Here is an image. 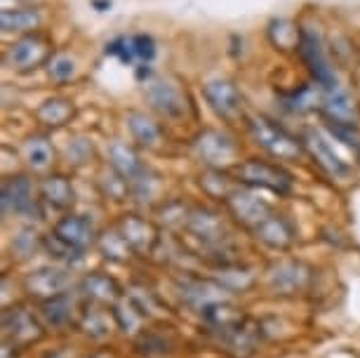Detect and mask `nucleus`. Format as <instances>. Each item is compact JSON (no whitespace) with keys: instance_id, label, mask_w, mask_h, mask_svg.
Returning <instances> with one entry per match:
<instances>
[{"instance_id":"1","label":"nucleus","mask_w":360,"mask_h":358,"mask_svg":"<svg viewBox=\"0 0 360 358\" xmlns=\"http://www.w3.org/2000/svg\"><path fill=\"white\" fill-rule=\"evenodd\" d=\"M248 125H250V132H252L257 144L276 160H297L304 151H307L302 139L292 137L285 127L274 123V120L266 116H252Z\"/></svg>"},{"instance_id":"2","label":"nucleus","mask_w":360,"mask_h":358,"mask_svg":"<svg viewBox=\"0 0 360 358\" xmlns=\"http://www.w3.org/2000/svg\"><path fill=\"white\" fill-rule=\"evenodd\" d=\"M236 179L250 188H266L278 196L292 191V174L283 170L281 165L259 158H250L245 163L236 165Z\"/></svg>"},{"instance_id":"3","label":"nucleus","mask_w":360,"mask_h":358,"mask_svg":"<svg viewBox=\"0 0 360 358\" xmlns=\"http://www.w3.org/2000/svg\"><path fill=\"white\" fill-rule=\"evenodd\" d=\"M52 57V40L40 31L26 33L10 47V64L17 71H31L43 64H50Z\"/></svg>"},{"instance_id":"4","label":"nucleus","mask_w":360,"mask_h":358,"mask_svg":"<svg viewBox=\"0 0 360 358\" xmlns=\"http://www.w3.org/2000/svg\"><path fill=\"white\" fill-rule=\"evenodd\" d=\"M297 50H299V55H302L304 64L309 66V71H311V76H314L316 83L321 85L325 92L337 90V76H335V71H332L328 57H325L323 45H321V40H318L316 33L304 29L302 36H299Z\"/></svg>"},{"instance_id":"5","label":"nucleus","mask_w":360,"mask_h":358,"mask_svg":"<svg viewBox=\"0 0 360 358\" xmlns=\"http://www.w3.org/2000/svg\"><path fill=\"white\" fill-rule=\"evenodd\" d=\"M255 191L257 188H250V186L248 188H236V191H231L229 198H226V205H229L231 215H233L243 226L252 229V231L271 215V205L262 198V196H257Z\"/></svg>"},{"instance_id":"6","label":"nucleus","mask_w":360,"mask_h":358,"mask_svg":"<svg viewBox=\"0 0 360 358\" xmlns=\"http://www.w3.org/2000/svg\"><path fill=\"white\" fill-rule=\"evenodd\" d=\"M302 141H304L307 153L314 158V163L321 167L323 172H328L330 177H346V174H349V170H351L349 163H346V160L335 151V146L325 139L323 132L309 130L307 134H304Z\"/></svg>"},{"instance_id":"7","label":"nucleus","mask_w":360,"mask_h":358,"mask_svg":"<svg viewBox=\"0 0 360 358\" xmlns=\"http://www.w3.org/2000/svg\"><path fill=\"white\" fill-rule=\"evenodd\" d=\"M311 276H314V271H311L304 262L288 260L271 269L269 286L276 295H297L309 288Z\"/></svg>"},{"instance_id":"8","label":"nucleus","mask_w":360,"mask_h":358,"mask_svg":"<svg viewBox=\"0 0 360 358\" xmlns=\"http://www.w3.org/2000/svg\"><path fill=\"white\" fill-rule=\"evenodd\" d=\"M3 328H5V340L8 347H29L36 340H40L43 328L38 326V321L33 319L31 312H26L24 307H15L3 316Z\"/></svg>"},{"instance_id":"9","label":"nucleus","mask_w":360,"mask_h":358,"mask_svg":"<svg viewBox=\"0 0 360 358\" xmlns=\"http://www.w3.org/2000/svg\"><path fill=\"white\" fill-rule=\"evenodd\" d=\"M118 231L123 234L125 243L130 245L134 255H151L155 243H158V229L151 222L139 217V215H125L118 224Z\"/></svg>"},{"instance_id":"10","label":"nucleus","mask_w":360,"mask_h":358,"mask_svg":"<svg viewBox=\"0 0 360 358\" xmlns=\"http://www.w3.org/2000/svg\"><path fill=\"white\" fill-rule=\"evenodd\" d=\"M195 151H198V156L205 160L207 165H212L214 170H219V167L233 163L238 148L233 144V139L226 137V134H221L217 130H207L200 134L198 141H195Z\"/></svg>"},{"instance_id":"11","label":"nucleus","mask_w":360,"mask_h":358,"mask_svg":"<svg viewBox=\"0 0 360 358\" xmlns=\"http://www.w3.org/2000/svg\"><path fill=\"white\" fill-rule=\"evenodd\" d=\"M202 94H205L210 109L221 118H236L243 109L240 92H238V87L233 83H229V80H210V83L202 87Z\"/></svg>"},{"instance_id":"12","label":"nucleus","mask_w":360,"mask_h":358,"mask_svg":"<svg viewBox=\"0 0 360 358\" xmlns=\"http://www.w3.org/2000/svg\"><path fill=\"white\" fill-rule=\"evenodd\" d=\"M3 210L22 215V217H31V215L38 212V200L33 198V186L24 174L12 177L3 184Z\"/></svg>"},{"instance_id":"13","label":"nucleus","mask_w":360,"mask_h":358,"mask_svg":"<svg viewBox=\"0 0 360 358\" xmlns=\"http://www.w3.org/2000/svg\"><path fill=\"white\" fill-rule=\"evenodd\" d=\"M52 234L57 236V238H62L64 243H69L71 248H76L78 252H85V250L97 241L92 219H87L85 215H66V217L57 222Z\"/></svg>"},{"instance_id":"14","label":"nucleus","mask_w":360,"mask_h":358,"mask_svg":"<svg viewBox=\"0 0 360 358\" xmlns=\"http://www.w3.org/2000/svg\"><path fill=\"white\" fill-rule=\"evenodd\" d=\"M69 274L62 271V269H52V267H43L36 269L33 274L26 276V290L38 297V300H50V297H57L66 293V286H69Z\"/></svg>"},{"instance_id":"15","label":"nucleus","mask_w":360,"mask_h":358,"mask_svg":"<svg viewBox=\"0 0 360 358\" xmlns=\"http://www.w3.org/2000/svg\"><path fill=\"white\" fill-rule=\"evenodd\" d=\"M226 288L221 283H214V281H202V279H186L179 283V295L181 300L186 304H191L200 312V309L210 307L214 302H224L226 300Z\"/></svg>"},{"instance_id":"16","label":"nucleus","mask_w":360,"mask_h":358,"mask_svg":"<svg viewBox=\"0 0 360 358\" xmlns=\"http://www.w3.org/2000/svg\"><path fill=\"white\" fill-rule=\"evenodd\" d=\"M200 316H202V323H205L210 330L219 333L221 337L231 335L243 321H245V314L238 307H233L229 300L214 302V304H210V307L200 309Z\"/></svg>"},{"instance_id":"17","label":"nucleus","mask_w":360,"mask_h":358,"mask_svg":"<svg viewBox=\"0 0 360 358\" xmlns=\"http://www.w3.org/2000/svg\"><path fill=\"white\" fill-rule=\"evenodd\" d=\"M186 229L202 245H219L226 234L221 217L212 210H193L186 217Z\"/></svg>"},{"instance_id":"18","label":"nucleus","mask_w":360,"mask_h":358,"mask_svg":"<svg viewBox=\"0 0 360 358\" xmlns=\"http://www.w3.org/2000/svg\"><path fill=\"white\" fill-rule=\"evenodd\" d=\"M146 99L151 101V106L158 113L167 118H179L184 116V97L174 85L165 83V80H155L146 87Z\"/></svg>"},{"instance_id":"19","label":"nucleus","mask_w":360,"mask_h":358,"mask_svg":"<svg viewBox=\"0 0 360 358\" xmlns=\"http://www.w3.org/2000/svg\"><path fill=\"white\" fill-rule=\"evenodd\" d=\"M255 236L264 245H269L274 250H288L292 243H295V229H292L290 219H285L283 215H274V212L255 229Z\"/></svg>"},{"instance_id":"20","label":"nucleus","mask_w":360,"mask_h":358,"mask_svg":"<svg viewBox=\"0 0 360 358\" xmlns=\"http://www.w3.org/2000/svg\"><path fill=\"white\" fill-rule=\"evenodd\" d=\"M226 340V351L231 358H250L262 342V326L245 319L233 333L224 337Z\"/></svg>"},{"instance_id":"21","label":"nucleus","mask_w":360,"mask_h":358,"mask_svg":"<svg viewBox=\"0 0 360 358\" xmlns=\"http://www.w3.org/2000/svg\"><path fill=\"white\" fill-rule=\"evenodd\" d=\"M40 200L45 205L54 207V210H69L73 200H76L71 179L64 177V174H52V177L43 179V184H40Z\"/></svg>"},{"instance_id":"22","label":"nucleus","mask_w":360,"mask_h":358,"mask_svg":"<svg viewBox=\"0 0 360 358\" xmlns=\"http://www.w3.org/2000/svg\"><path fill=\"white\" fill-rule=\"evenodd\" d=\"M108 163H111L113 172H118L120 177H125L127 181H132L134 177H139V174L146 170V167L141 165L137 151H134L132 146H127L125 141H113V144L108 146Z\"/></svg>"},{"instance_id":"23","label":"nucleus","mask_w":360,"mask_h":358,"mask_svg":"<svg viewBox=\"0 0 360 358\" xmlns=\"http://www.w3.org/2000/svg\"><path fill=\"white\" fill-rule=\"evenodd\" d=\"M80 288H83V293L90 297L92 302L97 304H118L120 302V286L118 281L111 279V276L106 274H87L83 283H80Z\"/></svg>"},{"instance_id":"24","label":"nucleus","mask_w":360,"mask_h":358,"mask_svg":"<svg viewBox=\"0 0 360 358\" xmlns=\"http://www.w3.org/2000/svg\"><path fill=\"white\" fill-rule=\"evenodd\" d=\"M323 111L330 118V123H356V104L339 87L332 92H325Z\"/></svg>"},{"instance_id":"25","label":"nucleus","mask_w":360,"mask_h":358,"mask_svg":"<svg viewBox=\"0 0 360 358\" xmlns=\"http://www.w3.org/2000/svg\"><path fill=\"white\" fill-rule=\"evenodd\" d=\"M73 314V297L69 293H62L57 297H50L40 304V316L50 328H62L71 321Z\"/></svg>"},{"instance_id":"26","label":"nucleus","mask_w":360,"mask_h":358,"mask_svg":"<svg viewBox=\"0 0 360 358\" xmlns=\"http://www.w3.org/2000/svg\"><path fill=\"white\" fill-rule=\"evenodd\" d=\"M127 127H130V132H132V137L134 141H137L139 146H155L160 141L162 137V132H160V127L155 120H151L146 116V113H141V111H130L127 113Z\"/></svg>"},{"instance_id":"27","label":"nucleus","mask_w":360,"mask_h":358,"mask_svg":"<svg viewBox=\"0 0 360 358\" xmlns=\"http://www.w3.org/2000/svg\"><path fill=\"white\" fill-rule=\"evenodd\" d=\"M38 120L47 127H62L73 118V104L64 97L45 99L36 111Z\"/></svg>"},{"instance_id":"28","label":"nucleus","mask_w":360,"mask_h":358,"mask_svg":"<svg viewBox=\"0 0 360 358\" xmlns=\"http://www.w3.org/2000/svg\"><path fill=\"white\" fill-rule=\"evenodd\" d=\"M0 24H3L5 33L36 31L40 26V12L38 10H3Z\"/></svg>"},{"instance_id":"29","label":"nucleus","mask_w":360,"mask_h":358,"mask_svg":"<svg viewBox=\"0 0 360 358\" xmlns=\"http://www.w3.org/2000/svg\"><path fill=\"white\" fill-rule=\"evenodd\" d=\"M80 326H83L85 333L94 337V340H104V337H108V333H111V319H108L106 312H101L97 307V302L83 312V316H80Z\"/></svg>"},{"instance_id":"30","label":"nucleus","mask_w":360,"mask_h":358,"mask_svg":"<svg viewBox=\"0 0 360 358\" xmlns=\"http://www.w3.org/2000/svg\"><path fill=\"white\" fill-rule=\"evenodd\" d=\"M113 309H115L113 312L115 326L123 330V333H137L141 326V319H144V314L137 309V304L127 297V300H120L118 304H113Z\"/></svg>"},{"instance_id":"31","label":"nucleus","mask_w":360,"mask_h":358,"mask_svg":"<svg viewBox=\"0 0 360 358\" xmlns=\"http://www.w3.org/2000/svg\"><path fill=\"white\" fill-rule=\"evenodd\" d=\"M24 153H26V160H29V165L33 170H45L54 158L52 144L45 137H31L26 141Z\"/></svg>"},{"instance_id":"32","label":"nucleus","mask_w":360,"mask_h":358,"mask_svg":"<svg viewBox=\"0 0 360 358\" xmlns=\"http://www.w3.org/2000/svg\"><path fill=\"white\" fill-rule=\"evenodd\" d=\"M97 243H99L101 252H104V257L113 260V262H125L127 257H130V252H132L120 231H111V234L99 236Z\"/></svg>"},{"instance_id":"33","label":"nucleus","mask_w":360,"mask_h":358,"mask_svg":"<svg viewBox=\"0 0 360 358\" xmlns=\"http://www.w3.org/2000/svg\"><path fill=\"white\" fill-rule=\"evenodd\" d=\"M43 248L47 250V255H50L52 260L57 262H64V264H76L83 257V252H78L76 248H71L69 243H64L62 238H57L54 234L45 236L43 238Z\"/></svg>"},{"instance_id":"34","label":"nucleus","mask_w":360,"mask_h":358,"mask_svg":"<svg viewBox=\"0 0 360 358\" xmlns=\"http://www.w3.org/2000/svg\"><path fill=\"white\" fill-rule=\"evenodd\" d=\"M130 47H132L134 62H151L155 57V40L151 36H144V33L130 36Z\"/></svg>"},{"instance_id":"35","label":"nucleus","mask_w":360,"mask_h":358,"mask_svg":"<svg viewBox=\"0 0 360 358\" xmlns=\"http://www.w3.org/2000/svg\"><path fill=\"white\" fill-rule=\"evenodd\" d=\"M47 69H50V76L54 80L64 83V80H71L73 73H76V62H73L71 57H66V55H59V57H52L50 59Z\"/></svg>"},{"instance_id":"36","label":"nucleus","mask_w":360,"mask_h":358,"mask_svg":"<svg viewBox=\"0 0 360 358\" xmlns=\"http://www.w3.org/2000/svg\"><path fill=\"white\" fill-rule=\"evenodd\" d=\"M288 104H292V109L295 111H309V109H314V104H318V94L311 90L309 85H304L302 90L292 94V99L288 101Z\"/></svg>"},{"instance_id":"37","label":"nucleus","mask_w":360,"mask_h":358,"mask_svg":"<svg viewBox=\"0 0 360 358\" xmlns=\"http://www.w3.org/2000/svg\"><path fill=\"white\" fill-rule=\"evenodd\" d=\"M92 358H111L108 354H97V356H92Z\"/></svg>"}]
</instances>
